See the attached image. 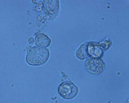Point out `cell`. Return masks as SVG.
Here are the masks:
<instances>
[{
  "label": "cell",
  "mask_w": 129,
  "mask_h": 103,
  "mask_svg": "<svg viewBox=\"0 0 129 103\" xmlns=\"http://www.w3.org/2000/svg\"><path fill=\"white\" fill-rule=\"evenodd\" d=\"M50 55L48 49L41 48L36 46L31 47L27 50L26 61L30 65L40 66L47 62Z\"/></svg>",
  "instance_id": "obj_1"
},
{
  "label": "cell",
  "mask_w": 129,
  "mask_h": 103,
  "mask_svg": "<svg viewBox=\"0 0 129 103\" xmlns=\"http://www.w3.org/2000/svg\"><path fill=\"white\" fill-rule=\"evenodd\" d=\"M58 91L61 97L64 99L70 100L77 95L79 89L72 82L67 81L60 84L58 87Z\"/></svg>",
  "instance_id": "obj_2"
},
{
  "label": "cell",
  "mask_w": 129,
  "mask_h": 103,
  "mask_svg": "<svg viewBox=\"0 0 129 103\" xmlns=\"http://www.w3.org/2000/svg\"><path fill=\"white\" fill-rule=\"evenodd\" d=\"M84 64L87 71L93 75H101L104 71L106 67L105 62L102 59L89 58L85 61Z\"/></svg>",
  "instance_id": "obj_3"
},
{
  "label": "cell",
  "mask_w": 129,
  "mask_h": 103,
  "mask_svg": "<svg viewBox=\"0 0 129 103\" xmlns=\"http://www.w3.org/2000/svg\"><path fill=\"white\" fill-rule=\"evenodd\" d=\"M87 54L89 58L101 59L104 56V51L98 46L97 42H88L87 47Z\"/></svg>",
  "instance_id": "obj_4"
},
{
  "label": "cell",
  "mask_w": 129,
  "mask_h": 103,
  "mask_svg": "<svg viewBox=\"0 0 129 103\" xmlns=\"http://www.w3.org/2000/svg\"><path fill=\"white\" fill-rule=\"evenodd\" d=\"M35 42L37 46L42 48H47L50 45L51 40L46 34L39 33L35 36Z\"/></svg>",
  "instance_id": "obj_5"
},
{
  "label": "cell",
  "mask_w": 129,
  "mask_h": 103,
  "mask_svg": "<svg viewBox=\"0 0 129 103\" xmlns=\"http://www.w3.org/2000/svg\"><path fill=\"white\" fill-rule=\"evenodd\" d=\"M88 42L86 41L81 44L76 52L77 57L81 60H84L89 58L87 51V45Z\"/></svg>",
  "instance_id": "obj_6"
},
{
  "label": "cell",
  "mask_w": 129,
  "mask_h": 103,
  "mask_svg": "<svg viewBox=\"0 0 129 103\" xmlns=\"http://www.w3.org/2000/svg\"><path fill=\"white\" fill-rule=\"evenodd\" d=\"M98 46L103 51L107 50L112 46L113 42L111 39L107 37L97 42Z\"/></svg>",
  "instance_id": "obj_7"
}]
</instances>
